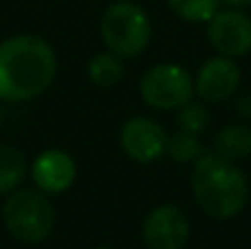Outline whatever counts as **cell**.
<instances>
[{
	"mask_svg": "<svg viewBox=\"0 0 251 249\" xmlns=\"http://www.w3.org/2000/svg\"><path fill=\"white\" fill-rule=\"evenodd\" d=\"M152 25L137 2H113L101 16V40L119 57H134L148 47Z\"/></svg>",
	"mask_w": 251,
	"mask_h": 249,
	"instance_id": "obj_4",
	"label": "cell"
},
{
	"mask_svg": "<svg viewBox=\"0 0 251 249\" xmlns=\"http://www.w3.org/2000/svg\"><path fill=\"white\" fill-rule=\"evenodd\" d=\"M192 190L201 210L212 219H234L247 205L249 197L243 170L216 152H203L194 161Z\"/></svg>",
	"mask_w": 251,
	"mask_h": 249,
	"instance_id": "obj_2",
	"label": "cell"
},
{
	"mask_svg": "<svg viewBox=\"0 0 251 249\" xmlns=\"http://www.w3.org/2000/svg\"><path fill=\"white\" fill-rule=\"evenodd\" d=\"M214 152L229 159H245L251 154V128L229 124L214 139Z\"/></svg>",
	"mask_w": 251,
	"mask_h": 249,
	"instance_id": "obj_12",
	"label": "cell"
},
{
	"mask_svg": "<svg viewBox=\"0 0 251 249\" xmlns=\"http://www.w3.org/2000/svg\"><path fill=\"white\" fill-rule=\"evenodd\" d=\"M178 128L185 132H192V135H201L205 128L209 126V113L207 108H203L201 104H194V101H187L178 108Z\"/></svg>",
	"mask_w": 251,
	"mask_h": 249,
	"instance_id": "obj_16",
	"label": "cell"
},
{
	"mask_svg": "<svg viewBox=\"0 0 251 249\" xmlns=\"http://www.w3.org/2000/svg\"><path fill=\"white\" fill-rule=\"evenodd\" d=\"M141 234L148 249H183L190 236V223L178 207L161 205L146 216Z\"/></svg>",
	"mask_w": 251,
	"mask_h": 249,
	"instance_id": "obj_7",
	"label": "cell"
},
{
	"mask_svg": "<svg viewBox=\"0 0 251 249\" xmlns=\"http://www.w3.org/2000/svg\"><path fill=\"white\" fill-rule=\"evenodd\" d=\"M31 179H33L35 188L44 194L66 192L77 179L75 159L64 150H44L31 163Z\"/></svg>",
	"mask_w": 251,
	"mask_h": 249,
	"instance_id": "obj_9",
	"label": "cell"
},
{
	"mask_svg": "<svg viewBox=\"0 0 251 249\" xmlns=\"http://www.w3.org/2000/svg\"><path fill=\"white\" fill-rule=\"evenodd\" d=\"M168 4L185 22H209L216 16L221 0H168Z\"/></svg>",
	"mask_w": 251,
	"mask_h": 249,
	"instance_id": "obj_14",
	"label": "cell"
},
{
	"mask_svg": "<svg viewBox=\"0 0 251 249\" xmlns=\"http://www.w3.org/2000/svg\"><path fill=\"white\" fill-rule=\"evenodd\" d=\"M165 152L176 163H190V161H196V159L203 154V146H201L196 135L178 130L176 135L168 137V148H165Z\"/></svg>",
	"mask_w": 251,
	"mask_h": 249,
	"instance_id": "obj_15",
	"label": "cell"
},
{
	"mask_svg": "<svg viewBox=\"0 0 251 249\" xmlns=\"http://www.w3.org/2000/svg\"><path fill=\"white\" fill-rule=\"evenodd\" d=\"M2 223L22 243H42L55 227V207L40 190H13L2 203Z\"/></svg>",
	"mask_w": 251,
	"mask_h": 249,
	"instance_id": "obj_3",
	"label": "cell"
},
{
	"mask_svg": "<svg viewBox=\"0 0 251 249\" xmlns=\"http://www.w3.org/2000/svg\"><path fill=\"white\" fill-rule=\"evenodd\" d=\"M95 249H108V247H95Z\"/></svg>",
	"mask_w": 251,
	"mask_h": 249,
	"instance_id": "obj_19",
	"label": "cell"
},
{
	"mask_svg": "<svg viewBox=\"0 0 251 249\" xmlns=\"http://www.w3.org/2000/svg\"><path fill=\"white\" fill-rule=\"evenodd\" d=\"M221 2H225L227 7L238 9V7H247V4H251V0H221Z\"/></svg>",
	"mask_w": 251,
	"mask_h": 249,
	"instance_id": "obj_18",
	"label": "cell"
},
{
	"mask_svg": "<svg viewBox=\"0 0 251 249\" xmlns=\"http://www.w3.org/2000/svg\"><path fill=\"white\" fill-rule=\"evenodd\" d=\"M240 84V69L234 57H209L196 73L194 91L205 101H225L236 93Z\"/></svg>",
	"mask_w": 251,
	"mask_h": 249,
	"instance_id": "obj_10",
	"label": "cell"
},
{
	"mask_svg": "<svg viewBox=\"0 0 251 249\" xmlns=\"http://www.w3.org/2000/svg\"><path fill=\"white\" fill-rule=\"evenodd\" d=\"M207 38L221 55H247L251 51V20L234 7L216 11V16L209 20Z\"/></svg>",
	"mask_w": 251,
	"mask_h": 249,
	"instance_id": "obj_6",
	"label": "cell"
},
{
	"mask_svg": "<svg viewBox=\"0 0 251 249\" xmlns=\"http://www.w3.org/2000/svg\"><path fill=\"white\" fill-rule=\"evenodd\" d=\"M88 77L97 86H113L124 77V62L117 53H97L88 62Z\"/></svg>",
	"mask_w": 251,
	"mask_h": 249,
	"instance_id": "obj_13",
	"label": "cell"
},
{
	"mask_svg": "<svg viewBox=\"0 0 251 249\" xmlns=\"http://www.w3.org/2000/svg\"><path fill=\"white\" fill-rule=\"evenodd\" d=\"M26 176V157L20 148L0 144V197L20 188Z\"/></svg>",
	"mask_w": 251,
	"mask_h": 249,
	"instance_id": "obj_11",
	"label": "cell"
},
{
	"mask_svg": "<svg viewBox=\"0 0 251 249\" xmlns=\"http://www.w3.org/2000/svg\"><path fill=\"white\" fill-rule=\"evenodd\" d=\"M141 97L154 110H174L192 100L194 82L178 64H156L141 77Z\"/></svg>",
	"mask_w": 251,
	"mask_h": 249,
	"instance_id": "obj_5",
	"label": "cell"
},
{
	"mask_svg": "<svg viewBox=\"0 0 251 249\" xmlns=\"http://www.w3.org/2000/svg\"><path fill=\"white\" fill-rule=\"evenodd\" d=\"M57 73L53 47L40 35H11L0 42V100L29 101L42 95Z\"/></svg>",
	"mask_w": 251,
	"mask_h": 249,
	"instance_id": "obj_1",
	"label": "cell"
},
{
	"mask_svg": "<svg viewBox=\"0 0 251 249\" xmlns=\"http://www.w3.org/2000/svg\"><path fill=\"white\" fill-rule=\"evenodd\" d=\"M124 152L137 163H152L168 148V135L165 130L148 117L128 119L119 135Z\"/></svg>",
	"mask_w": 251,
	"mask_h": 249,
	"instance_id": "obj_8",
	"label": "cell"
},
{
	"mask_svg": "<svg viewBox=\"0 0 251 249\" xmlns=\"http://www.w3.org/2000/svg\"><path fill=\"white\" fill-rule=\"evenodd\" d=\"M238 113L243 115L245 119H251V95H245V97H240L238 100Z\"/></svg>",
	"mask_w": 251,
	"mask_h": 249,
	"instance_id": "obj_17",
	"label": "cell"
}]
</instances>
